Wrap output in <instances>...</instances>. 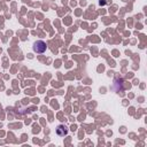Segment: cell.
<instances>
[{
  "label": "cell",
  "instance_id": "1",
  "mask_svg": "<svg viewBox=\"0 0 147 147\" xmlns=\"http://www.w3.org/2000/svg\"><path fill=\"white\" fill-rule=\"evenodd\" d=\"M46 48H47V45H46V42L42 41V40H37V41L33 44V51H34L36 53H38V54L44 53V52L46 51Z\"/></svg>",
  "mask_w": 147,
  "mask_h": 147
},
{
  "label": "cell",
  "instance_id": "2",
  "mask_svg": "<svg viewBox=\"0 0 147 147\" xmlns=\"http://www.w3.org/2000/svg\"><path fill=\"white\" fill-rule=\"evenodd\" d=\"M68 127L65 126V125H63V124H60V125H57V127H56V134L57 136H60V137H64V136H67L68 134Z\"/></svg>",
  "mask_w": 147,
  "mask_h": 147
}]
</instances>
